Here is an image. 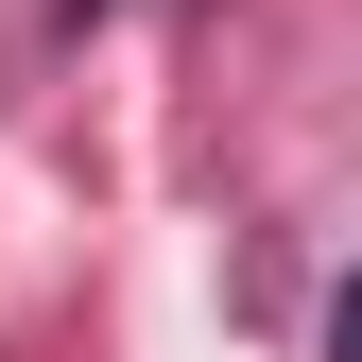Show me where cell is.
Returning <instances> with one entry per match:
<instances>
[{
  "label": "cell",
  "instance_id": "obj_1",
  "mask_svg": "<svg viewBox=\"0 0 362 362\" xmlns=\"http://www.w3.org/2000/svg\"><path fill=\"white\" fill-rule=\"evenodd\" d=\"M328 362H362V293H345V328H328Z\"/></svg>",
  "mask_w": 362,
  "mask_h": 362
}]
</instances>
